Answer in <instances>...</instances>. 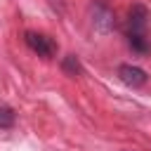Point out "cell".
<instances>
[{"label": "cell", "instance_id": "cell-3", "mask_svg": "<svg viewBox=\"0 0 151 151\" xmlns=\"http://www.w3.org/2000/svg\"><path fill=\"white\" fill-rule=\"evenodd\" d=\"M127 17H130V31H146V28H149L151 12H149V7H146V5L134 2V5L130 7Z\"/></svg>", "mask_w": 151, "mask_h": 151}, {"label": "cell", "instance_id": "cell-5", "mask_svg": "<svg viewBox=\"0 0 151 151\" xmlns=\"http://www.w3.org/2000/svg\"><path fill=\"white\" fill-rule=\"evenodd\" d=\"M127 40H130L134 52H149L151 50V38L146 35V31H130Z\"/></svg>", "mask_w": 151, "mask_h": 151}, {"label": "cell", "instance_id": "cell-4", "mask_svg": "<svg viewBox=\"0 0 151 151\" xmlns=\"http://www.w3.org/2000/svg\"><path fill=\"white\" fill-rule=\"evenodd\" d=\"M92 26H94V31H99V33H109V31L116 26L113 12H111L109 7H104V5H94V9H92Z\"/></svg>", "mask_w": 151, "mask_h": 151}, {"label": "cell", "instance_id": "cell-1", "mask_svg": "<svg viewBox=\"0 0 151 151\" xmlns=\"http://www.w3.org/2000/svg\"><path fill=\"white\" fill-rule=\"evenodd\" d=\"M116 73H118L120 83H123V85H127V87H132V90H137V87L146 85V80H149L146 71H144V68H139V66H132V64H120Z\"/></svg>", "mask_w": 151, "mask_h": 151}, {"label": "cell", "instance_id": "cell-2", "mask_svg": "<svg viewBox=\"0 0 151 151\" xmlns=\"http://www.w3.org/2000/svg\"><path fill=\"white\" fill-rule=\"evenodd\" d=\"M26 45H28L38 57H42V59H50V57L54 54V42H52L47 35H42V33L28 31V33H26Z\"/></svg>", "mask_w": 151, "mask_h": 151}, {"label": "cell", "instance_id": "cell-7", "mask_svg": "<svg viewBox=\"0 0 151 151\" xmlns=\"http://www.w3.org/2000/svg\"><path fill=\"white\" fill-rule=\"evenodd\" d=\"M17 123V113L12 106H0V130H9Z\"/></svg>", "mask_w": 151, "mask_h": 151}, {"label": "cell", "instance_id": "cell-6", "mask_svg": "<svg viewBox=\"0 0 151 151\" xmlns=\"http://www.w3.org/2000/svg\"><path fill=\"white\" fill-rule=\"evenodd\" d=\"M61 71H64V76H68V78H78V76L83 73L80 59H78L76 54H66V57L61 59Z\"/></svg>", "mask_w": 151, "mask_h": 151}]
</instances>
